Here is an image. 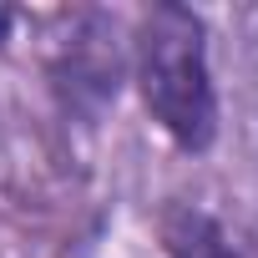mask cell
Listing matches in <instances>:
<instances>
[{
	"mask_svg": "<svg viewBox=\"0 0 258 258\" xmlns=\"http://www.w3.org/2000/svg\"><path fill=\"white\" fill-rule=\"evenodd\" d=\"M162 248H167V258H243L228 243L223 223L192 203H172L162 213Z\"/></svg>",
	"mask_w": 258,
	"mask_h": 258,
	"instance_id": "obj_3",
	"label": "cell"
},
{
	"mask_svg": "<svg viewBox=\"0 0 258 258\" xmlns=\"http://www.w3.org/2000/svg\"><path fill=\"white\" fill-rule=\"evenodd\" d=\"M132 71L147 116L182 147L187 157H203L218 142V86L208 66V26L192 6L162 0L137 21L132 41Z\"/></svg>",
	"mask_w": 258,
	"mask_h": 258,
	"instance_id": "obj_1",
	"label": "cell"
},
{
	"mask_svg": "<svg viewBox=\"0 0 258 258\" xmlns=\"http://www.w3.org/2000/svg\"><path fill=\"white\" fill-rule=\"evenodd\" d=\"M51 76H56L61 106L86 116V121H96L121 91V46H116L111 21L106 16H86L66 36V46L56 51Z\"/></svg>",
	"mask_w": 258,
	"mask_h": 258,
	"instance_id": "obj_2",
	"label": "cell"
},
{
	"mask_svg": "<svg viewBox=\"0 0 258 258\" xmlns=\"http://www.w3.org/2000/svg\"><path fill=\"white\" fill-rule=\"evenodd\" d=\"M16 21H21V16H16L11 6H0V46L11 41V31H16Z\"/></svg>",
	"mask_w": 258,
	"mask_h": 258,
	"instance_id": "obj_4",
	"label": "cell"
}]
</instances>
